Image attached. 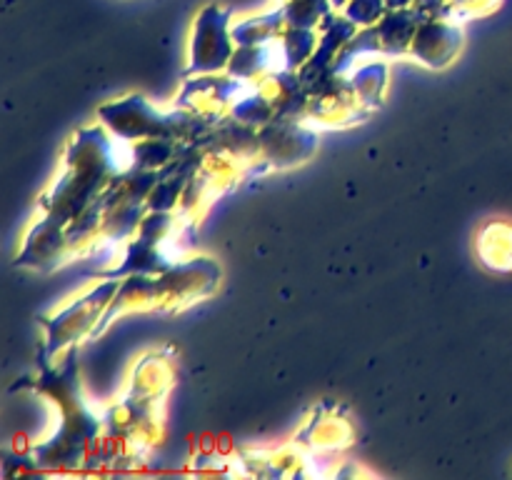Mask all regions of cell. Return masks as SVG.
<instances>
[]
</instances>
